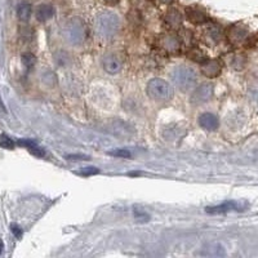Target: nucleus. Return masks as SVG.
<instances>
[{
  "label": "nucleus",
  "mask_w": 258,
  "mask_h": 258,
  "mask_svg": "<svg viewBox=\"0 0 258 258\" xmlns=\"http://www.w3.org/2000/svg\"><path fill=\"white\" fill-rule=\"evenodd\" d=\"M120 20L113 12H102L95 20V31L102 38H111L119 31Z\"/></svg>",
  "instance_id": "f257e3e1"
},
{
  "label": "nucleus",
  "mask_w": 258,
  "mask_h": 258,
  "mask_svg": "<svg viewBox=\"0 0 258 258\" xmlns=\"http://www.w3.org/2000/svg\"><path fill=\"white\" fill-rule=\"evenodd\" d=\"M170 79L181 92H188L196 84V72L188 66H177L170 72Z\"/></svg>",
  "instance_id": "f03ea898"
},
{
  "label": "nucleus",
  "mask_w": 258,
  "mask_h": 258,
  "mask_svg": "<svg viewBox=\"0 0 258 258\" xmlns=\"http://www.w3.org/2000/svg\"><path fill=\"white\" fill-rule=\"evenodd\" d=\"M146 92L155 101H169L173 97V88L164 79L154 78L147 83Z\"/></svg>",
  "instance_id": "7ed1b4c3"
},
{
  "label": "nucleus",
  "mask_w": 258,
  "mask_h": 258,
  "mask_svg": "<svg viewBox=\"0 0 258 258\" xmlns=\"http://www.w3.org/2000/svg\"><path fill=\"white\" fill-rule=\"evenodd\" d=\"M65 32H66V38L69 42L74 46L84 43L87 38V27L80 18H72L71 21H69Z\"/></svg>",
  "instance_id": "20e7f679"
},
{
  "label": "nucleus",
  "mask_w": 258,
  "mask_h": 258,
  "mask_svg": "<svg viewBox=\"0 0 258 258\" xmlns=\"http://www.w3.org/2000/svg\"><path fill=\"white\" fill-rule=\"evenodd\" d=\"M213 85L211 83H205V84H200L198 88L194 89V92L191 94L190 102L194 106H199L202 103L208 102L209 99L213 97Z\"/></svg>",
  "instance_id": "39448f33"
},
{
  "label": "nucleus",
  "mask_w": 258,
  "mask_h": 258,
  "mask_svg": "<svg viewBox=\"0 0 258 258\" xmlns=\"http://www.w3.org/2000/svg\"><path fill=\"white\" fill-rule=\"evenodd\" d=\"M110 129L117 137L129 138L136 135V129L133 125H131L127 121L121 120V119H115L110 124Z\"/></svg>",
  "instance_id": "423d86ee"
},
{
  "label": "nucleus",
  "mask_w": 258,
  "mask_h": 258,
  "mask_svg": "<svg viewBox=\"0 0 258 258\" xmlns=\"http://www.w3.org/2000/svg\"><path fill=\"white\" fill-rule=\"evenodd\" d=\"M103 70L110 75H117L123 69V61L117 54H107L102 60Z\"/></svg>",
  "instance_id": "0eeeda50"
},
{
  "label": "nucleus",
  "mask_w": 258,
  "mask_h": 258,
  "mask_svg": "<svg viewBox=\"0 0 258 258\" xmlns=\"http://www.w3.org/2000/svg\"><path fill=\"white\" fill-rule=\"evenodd\" d=\"M241 205L236 202H225L218 205H211L207 207L205 212L209 214H225V213L233 212V211H243Z\"/></svg>",
  "instance_id": "6e6552de"
},
{
  "label": "nucleus",
  "mask_w": 258,
  "mask_h": 258,
  "mask_svg": "<svg viewBox=\"0 0 258 258\" xmlns=\"http://www.w3.org/2000/svg\"><path fill=\"white\" fill-rule=\"evenodd\" d=\"M185 13H186L188 21H190L194 25H200V23H204V22L208 21V17H207V14H205V12L203 11L202 8L188 7Z\"/></svg>",
  "instance_id": "1a4fd4ad"
},
{
  "label": "nucleus",
  "mask_w": 258,
  "mask_h": 258,
  "mask_svg": "<svg viewBox=\"0 0 258 258\" xmlns=\"http://www.w3.org/2000/svg\"><path fill=\"white\" fill-rule=\"evenodd\" d=\"M198 121H199V125H200L203 129H205V131H209V132L216 131L217 128L219 127L218 117H217V115H214V114L212 113L202 114V115L199 117Z\"/></svg>",
  "instance_id": "9d476101"
},
{
  "label": "nucleus",
  "mask_w": 258,
  "mask_h": 258,
  "mask_svg": "<svg viewBox=\"0 0 258 258\" xmlns=\"http://www.w3.org/2000/svg\"><path fill=\"white\" fill-rule=\"evenodd\" d=\"M222 71V65L217 60L205 61L202 65V72L207 78H217Z\"/></svg>",
  "instance_id": "9b49d317"
},
{
  "label": "nucleus",
  "mask_w": 258,
  "mask_h": 258,
  "mask_svg": "<svg viewBox=\"0 0 258 258\" xmlns=\"http://www.w3.org/2000/svg\"><path fill=\"white\" fill-rule=\"evenodd\" d=\"M54 8L50 4H42L36 11V20L39 22H46L53 17Z\"/></svg>",
  "instance_id": "f8f14e48"
},
{
  "label": "nucleus",
  "mask_w": 258,
  "mask_h": 258,
  "mask_svg": "<svg viewBox=\"0 0 258 258\" xmlns=\"http://www.w3.org/2000/svg\"><path fill=\"white\" fill-rule=\"evenodd\" d=\"M165 22L170 27H180L181 23H182V14L177 11L176 8H170V9H168V12H166L165 14Z\"/></svg>",
  "instance_id": "ddd939ff"
},
{
  "label": "nucleus",
  "mask_w": 258,
  "mask_h": 258,
  "mask_svg": "<svg viewBox=\"0 0 258 258\" xmlns=\"http://www.w3.org/2000/svg\"><path fill=\"white\" fill-rule=\"evenodd\" d=\"M31 13H32L31 4L26 3V1L21 3L17 7V17L20 21L27 22L28 20H30V17H31Z\"/></svg>",
  "instance_id": "4468645a"
},
{
  "label": "nucleus",
  "mask_w": 258,
  "mask_h": 258,
  "mask_svg": "<svg viewBox=\"0 0 258 258\" xmlns=\"http://www.w3.org/2000/svg\"><path fill=\"white\" fill-rule=\"evenodd\" d=\"M245 35H247V31H245L244 28H240V27H233L229 31V34H227V36H229V39L231 40L233 43H239V42H243L245 38Z\"/></svg>",
  "instance_id": "2eb2a0df"
},
{
  "label": "nucleus",
  "mask_w": 258,
  "mask_h": 258,
  "mask_svg": "<svg viewBox=\"0 0 258 258\" xmlns=\"http://www.w3.org/2000/svg\"><path fill=\"white\" fill-rule=\"evenodd\" d=\"M42 83L44 85H47L48 88H52L57 84V76L53 71L46 70L42 74Z\"/></svg>",
  "instance_id": "dca6fc26"
},
{
  "label": "nucleus",
  "mask_w": 258,
  "mask_h": 258,
  "mask_svg": "<svg viewBox=\"0 0 258 258\" xmlns=\"http://www.w3.org/2000/svg\"><path fill=\"white\" fill-rule=\"evenodd\" d=\"M163 47L168 52H176L180 49V42L174 36H165L163 39Z\"/></svg>",
  "instance_id": "f3484780"
},
{
  "label": "nucleus",
  "mask_w": 258,
  "mask_h": 258,
  "mask_svg": "<svg viewBox=\"0 0 258 258\" xmlns=\"http://www.w3.org/2000/svg\"><path fill=\"white\" fill-rule=\"evenodd\" d=\"M20 143H22L21 146H25V147H27V149L30 150V151H31L35 156H40V158H42V156H44V151H43V150L40 149L39 146L36 145V143H34V142L20 141Z\"/></svg>",
  "instance_id": "a211bd4d"
},
{
  "label": "nucleus",
  "mask_w": 258,
  "mask_h": 258,
  "mask_svg": "<svg viewBox=\"0 0 258 258\" xmlns=\"http://www.w3.org/2000/svg\"><path fill=\"white\" fill-rule=\"evenodd\" d=\"M22 64H23V66L27 69H31L35 66L36 64V57L34 56L32 53H30V52H27V53L22 54Z\"/></svg>",
  "instance_id": "6ab92c4d"
},
{
  "label": "nucleus",
  "mask_w": 258,
  "mask_h": 258,
  "mask_svg": "<svg viewBox=\"0 0 258 258\" xmlns=\"http://www.w3.org/2000/svg\"><path fill=\"white\" fill-rule=\"evenodd\" d=\"M0 146H1L3 149L12 150L14 147V142L12 141L11 138L8 137L7 135H1L0 136Z\"/></svg>",
  "instance_id": "aec40b11"
},
{
  "label": "nucleus",
  "mask_w": 258,
  "mask_h": 258,
  "mask_svg": "<svg viewBox=\"0 0 258 258\" xmlns=\"http://www.w3.org/2000/svg\"><path fill=\"white\" fill-rule=\"evenodd\" d=\"M76 173L82 174V176H84V177L94 176V174L99 173V169H97V168H94V166H87V168H83L82 170H79V172H76Z\"/></svg>",
  "instance_id": "412c9836"
},
{
  "label": "nucleus",
  "mask_w": 258,
  "mask_h": 258,
  "mask_svg": "<svg viewBox=\"0 0 258 258\" xmlns=\"http://www.w3.org/2000/svg\"><path fill=\"white\" fill-rule=\"evenodd\" d=\"M110 155L117 156V158H131V152L127 151V150H114V151L109 152Z\"/></svg>",
  "instance_id": "4be33fe9"
},
{
  "label": "nucleus",
  "mask_w": 258,
  "mask_h": 258,
  "mask_svg": "<svg viewBox=\"0 0 258 258\" xmlns=\"http://www.w3.org/2000/svg\"><path fill=\"white\" fill-rule=\"evenodd\" d=\"M66 159H69V160H89L91 158H89V156L82 155V154H72V155L66 156Z\"/></svg>",
  "instance_id": "5701e85b"
},
{
  "label": "nucleus",
  "mask_w": 258,
  "mask_h": 258,
  "mask_svg": "<svg viewBox=\"0 0 258 258\" xmlns=\"http://www.w3.org/2000/svg\"><path fill=\"white\" fill-rule=\"evenodd\" d=\"M12 233L14 234V236L16 237H21V235H22L21 229H20L17 225H12Z\"/></svg>",
  "instance_id": "b1692460"
},
{
  "label": "nucleus",
  "mask_w": 258,
  "mask_h": 258,
  "mask_svg": "<svg viewBox=\"0 0 258 258\" xmlns=\"http://www.w3.org/2000/svg\"><path fill=\"white\" fill-rule=\"evenodd\" d=\"M106 4H110V5H115V4H117L120 0H103Z\"/></svg>",
  "instance_id": "393cba45"
},
{
  "label": "nucleus",
  "mask_w": 258,
  "mask_h": 258,
  "mask_svg": "<svg viewBox=\"0 0 258 258\" xmlns=\"http://www.w3.org/2000/svg\"><path fill=\"white\" fill-rule=\"evenodd\" d=\"M3 248H4V244H3V241L0 240V255H1V252H3Z\"/></svg>",
  "instance_id": "a878e982"
},
{
  "label": "nucleus",
  "mask_w": 258,
  "mask_h": 258,
  "mask_svg": "<svg viewBox=\"0 0 258 258\" xmlns=\"http://www.w3.org/2000/svg\"><path fill=\"white\" fill-rule=\"evenodd\" d=\"M160 3H163V4H166V3H170V1H173V0H159Z\"/></svg>",
  "instance_id": "bb28decb"
},
{
  "label": "nucleus",
  "mask_w": 258,
  "mask_h": 258,
  "mask_svg": "<svg viewBox=\"0 0 258 258\" xmlns=\"http://www.w3.org/2000/svg\"><path fill=\"white\" fill-rule=\"evenodd\" d=\"M253 97H255L256 99H258V91H256V92L253 93Z\"/></svg>",
  "instance_id": "cd10ccee"
}]
</instances>
